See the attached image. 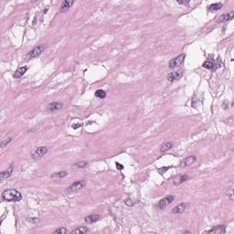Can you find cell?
Masks as SVG:
<instances>
[{
  "label": "cell",
  "instance_id": "29",
  "mask_svg": "<svg viewBox=\"0 0 234 234\" xmlns=\"http://www.w3.org/2000/svg\"><path fill=\"white\" fill-rule=\"evenodd\" d=\"M178 4H180V5H186L187 6L189 4V0H187V1H177Z\"/></svg>",
  "mask_w": 234,
  "mask_h": 234
},
{
  "label": "cell",
  "instance_id": "18",
  "mask_svg": "<svg viewBox=\"0 0 234 234\" xmlns=\"http://www.w3.org/2000/svg\"><path fill=\"white\" fill-rule=\"evenodd\" d=\"M88 232V229L87 227L81 226V227H78L76 229H74L73 230H72V233H79V234H84Z\"/></svg>",
  "mask_w": 234,
  "mask_h": 234
},
{
  "label": "cell",
  "instance_id": "9",
  "mask_svg": "<svg viewBox=\"0 0 234 234\" xmlns=\"http://www.w3.org/2000/svg\"><path fill=\"white\" fill-rule=\"evenodd\" d=\"M63 104L59 102H53L48 105V111L49 112H55V111H59L62 108Z\"/></svg>",
  "mask_w": 234,
  "mask_h": 234
},
{
  "label": "cell",
  "instance_id": "31",
  "mask_svg": "<svg viewBox=\"0 0 234 234\" xmlns=\"http://www.w3.org/2000/svg\"><path fill=\"white\" fill-rule=\"evenodd\" d=\"M115 165H116V168H117L119 170H122V169H123V165H121L120 163H116Z\"/></svg>",
  "mask_w": 234,
  "mask_h": 234
},
{
  "label": "cell",
  "instance_id": "12",
  "mask_svg": "<svg viewBox=\"0 0 234 234\" xmlns=\"http://www.w3.org/2000/svg\"><path fill=\"white\" fill-rule=\"evenodd\" d=\"M13 170H14V165L11 164V165H10V167H9L7 170L3 171V172L1 173V175H0V180L3 181L4 179H6V178L9 177V176L12 175Z\"/></svg>",
  "mask_w": 234,
  "mask_h": 234
},
{
  "label": "cell",
  "instance_id": "11",
  "mask_svg": "<svg viewBox=\"0 0 234 234\" xmlns=\"http://www.w3.org/2000/svg\"><path fill=\"white\" fill-rule=\"evenodd\" d=\"M225 232H226V226H224V225L216 226L213 229L206 231V233H216V234H222Z\"/></svg>",
  "mask_w": 234,
  "mask_h": 234
},
{
  "label": "cell",
  "instance_id": "32",
  "mask_svg": "<svg viewBox=\"0 0 234 234\" xmlns=\"http://www.w3.org/2000/svg\"><path fill=\"white\" fill-rule=\"evenodd\" d=\"M80 126H81L80 123H76V125H72V128H73V129H77V128H79V127H80Z\"/></svg>",
  "mask_w": 234,
  "mask_h": 234
},
{
  "label": "cell",
  "instance_id": "1",
  "mask_svg": "<svg viewBox=\"0 0 234 234\" xmlns=\"http://www.w3.org/2000/svg\"><path fill=\"white\" fill-rule=\"evenodd\" d=\"M2 199L6 201H19L22 199V194L16 189H7L2 193Z\"/></svg>",
  "mask_w": 234,
  "mask_h": 234
},
{
  "label": "cell",
  "instance_id": "4",
  "mask_svg": "<svg viewBox=\"0 0 234 234\" xmlns=\"http://www.w3.org/2000/svg\"><path fill=\"white\" fill-rule=\"evenodd\" d=\"M45 49H46V46H45V45H39V46H38V47L34 48V49L29 53L27 59L30 60V59H32V58H37V57H38L39 55L44 51Z\"/></svg>",
  "mask_w": 234,
  "mask_h": 234
},
{
  "label": "cell",
  "instance_id": "22",
  "mask_svg": "<svg viewBox=\"0 0 234 234\" xmlns=\"http://www.w3.org/2000/svg\"><path fill=\"white\" fill-rule=\"evenodd\" d=\"M95 96L100 99H104L106 97V92L103 90H97L95 92Z\"/></svg>",
  "mask_w": 234,
  "mask_h": 234
},
{
  "label": "cell",
  "instance_id": "23",
  "mask_svg": "<svg viewBox=\"0 0 234 234\" xmlns=\"http://www.w3.org/2000/svg\"><path fill=\"white\" fill-rule=\"evenodd\" d=\"M203 67L206 68V69H208V70H212V69L214 68V64L210 61H205L203 63Z\"/></svg>",
  "mask_w": 234,
  "mask_h": 234
},
{
  "label": "cell",
  "instance_id": "15",
  "mask_svg": "<svg viewBox=\"0 0 234 234\" xmlns=\"http://www.w3.org/2000/svg\"><path fill=\"white\" fill-rule=\"evenodd\" d=\"M187 203H180V204H178L177 206H176V207L172 210V212L173 213H182L185 211V210L187 209Z\"/></svg>",
  "mask_w": 234,
  "mask_h": 234
},
{
  "label": "cell",
  "instance_id": "16",
  "mask_svg": "<svg viewBox=\"0 0 234 234\" xmlns=\"http://www.w3.org/2000/svg\"><path fill=\"white\" fill-rule=\"evenodd\" d=\"M74 4V1H63L61 6V13H66L67 11H69L70 7Z\"/></svg>",
  "mask_w": 234,
  "mask_h": 234
},
{
  "label": "cell",
  "instance_id": "3",
  "mask_svg": "<svg viewBox=\"0 0 234 234\" xmlns=\"http://www.w3.org/2000/svg\"><path fill=\"white\" fill-rule=\"evenodd\" d=\"M185 58H186V55L185 54H180L178 55L177 57L172 59L170 61H169V68L171 69H174L176 67H179L183 64L184 61H185Z\"/></svg>",
  "mask_w": 234,
  "mask_h": 234
},
{
  "label": "cell",
  "instance_id": "21",
  "mask_svg": "<svg viewBox=\"0 0 234 234\" xmlns=\"http://www.w3.org/2000/svg\"><path fill=\"white\" fill-rule=\"evenodd\" d=\"M173 146L172 143L170 142H167V143H165L162 146H161V153H164V152H167L168 150L171 149Z\"/></svg>",
  "mask_w": 234,
  "mask_h": 234
},
{
  "label": "cell",
  "instance_id": "10",
  "mask_svg": "<svg viewBox=\"0 0 234 234\" xmlns=\"http://www.w3.org/2000/svg\"><path fill=\"white\" fill-rule=\"evenodd\" d=\"M197 160V158L193 156H187L186 158H184L181 163H180V167H187V166H190V165H192L193 163H195Z\"/></svg>",
  "mask_w": 234,
  "mask_h": 234
},
{
  "label": "cell",
  "instance_id": "20",
  "mask_svg": "<svg viewBox=\"0 0 234 234\" xmlns=\"http://www.w3.org/2000/svg\"><path fill=\"white\" fill-rule=\"evenodd\" d=\"M67 172L65 171H61V172H57V173H53L50 176L52 178H62V177H65L67 176Z\"/></svg>",
  "mask_w": 234,
  "mask_h": 234
},
{
  "label": "cell",
  "instance_id": "24",
  "mask_svg": "<svg viewBox=\"0 0 234 234\" xmlns=\"http://www.w3.org/2000/svg\"><path fill=\"white\" fill-rule=\"evenodd\" d=\"M87 165H88V162H87V161H80V162H77V163H75V164H74V166L82 168L86 167Z\"/></svg>",
  "mask_w": 234,
  "mask_h": 234
},
{
  "label": "cell",
  "instance_id": "26",
  "mask_svg": "<svg viewBox=\"0 0 234 234\" xmlns=\"http://www.w3.org/2000/svg\"><path fill=\"white\" fill-rule=\"evenodd\" d=\"M68 232V230L65 229V228H60V229H58V230H56L54 231V233L55 234H57V233H60V234H65V233H67Z\"/></svg>",
  "mask_w": 234,
  "mask_h": 234
},
{
  "label": "cell",
  "instance_id": "27",
  "mask_svg": "<svg viewBox=\"0 0 234 234\" xmlns=\"http://www.w3.org/2000/svg\"><path fill=\"white\" fill-rule=\"evenodd\" d=\"M171 168V167H164V168H159L158 169V173L159 174H161V175H163L165 172L166 171H168V169H170Z\"/></svg>",
  "mask_w": 234,
  "mask_h": 234
},
{
  "label": "cell",
  "instance_id": "17",
  "mask_svg": "<svg viewBox=\"0 0 234 234\" xmlns=\"http://www.w3.org/2000/svg\"><path fill=\"white\" fill-rule=\"evenodd\" d=\"M27 66H22V67H19L18 70L16 71V72L14 73V77L15 78H20V77H22L25 73H26V72L27 71Z\"/></svg>",
  "mask_w": 234,
  "mask_h": 234
},
{
  "label": "cell",
  "instance_id": "7",
  "mask_svg": "<svg viewBox=\"0 0 234 234\" xmlns=\"http://www.w3.org/2000/svg\"><path fill=\"white\" fill-rule=\"evenodd\" d=\"M184 74V72L183 71H177V72H171L168 74V80L170 81H176V80H180L182 78Z\"/></svg>",
  "mask_w": 234,
  "mask_h": 234
},
{
  "label": "cell",
  "instance_id": "2",
  "mask_svg": "<svg viewBox=\"0 0 234 234\" xmlns=\"http://www.w3.org/2000/svg\"><path fill=\"white\" fill-rule=\"evenodd\" d=\"M85 185H86V182L84 180L75 181L68 187L67 191L69 192V193H72V192H78V191H80L83 188L85 187Z\"/></svg>",
  "mask_w": 234,
  "mask_h": 234
},
{
  "label": "cell",
  "instance_id": "30",
  "mask_svg": "<svg viewBox=\"0 0 234 234\" xmlns=\"http://www.w3.org/2000/svg\"><path fill=\"white\" fill-rule=\"evenodd\" d=\"M29 221H30V222H34V223L39 222V219H38V218H29Z\"/></svg>",
  "mask_w": 234,
  "mask_h": 234
},
{
  "label": "cell",
  "instance_id": "5",
  "mask_svg": "<svg viewBox=\"0 0 234 234\" xmlns=\"http://www.w3.org/2000/svg\"><path fill=\"white\" fill-rule=\"evenodd\" d=\"M48 151H49V149H48L47 146H39V147H38L36 149V151L33 153L32 157L35 160H38L40 158H42L48 153Z\"/></svg>",
  "mask_w": 234,
  "mask_h": 234
},
{
  "label": "cell",
  "instance_id": "14",
  "mask_svg": "<svg viewBox=\"0 0 234 234\" xmlns=\"http://www.w3.org/2000/svg\"><path fill=\"white\" fill-rule=\"evenodd\" d=\"M100 219V216L98 214H92V215H89L87 217H85L84 221L86 223H89V224H92V223H94L96 221H98Z\"/></svg>",
  "mask_w": 234,
  "mask_h": 234
},
{
  "label": "cell",
  "instance_id": "6",
  "mask_svg": "<svg viewBox=\"0 0 234 234\" xmlns=\"http://www.w3.org/2000/svg\"><path fill=\"white\" fill-rule=\"evenodd\" d=\"M174 199H175V197H174L173 195H169V196H168V197H166V198H164L163 199H161V200L157 203L156 208L159 209V210H163V209L166 208L168 204H170L171 202H173Z\"/></svg>",
  "mask_w": 234,
  "mask_h": 234
},
{
  "label": "cell",
  "instance_id": "19",
  "mask_svg": "<svg viewBox=\"0 0 234 234\" xmlns=\"http://www.w3.org/2000/svg\"><path fill=\"white\" fill-rule=\"evenodd\" d=\"M222 7V4L221 3H216V4H212L209 7V11L210 12H216L218 10H219Z\"/></svg>",
  "mask_w": 234,
  "mask_h": 234
},
{
  "label": "cell",
  "instance_id": "28",
  "mask_svg": "<svg viewBox=\"0 0 234 234\" xmlns=\"http://www.w3.org/2000/svg\"><path fill=\"white\" fill-rule=\"evenodd\" d=\"M12 141V138L11 137H9V138H7V140H5V141H3L2 143H1V147L3 148V147H5L6 146V145H8L10 142Z\"/></svg>",
  "mask_w": 234,
  "mask_h": 234
},
{
  "label": "cell",
  "instance_id": "8",
  "mask_svg": "<svg viewBox=\"0 0 234 234\" xmlns=\"http://www.w3.org/2000/svg\"><path fill=\"white\" fill-rule=\"evenodd\" d=\"M189 176L187 175H177L173 178L174 185H179L181 183H184L185 181L188 180Z\"/></svg>",
  "mask_w": 234,
  "mask_h": 234
},
{
  "label": "cell",
  "instance_id": "13",
  "mask_svg": "<svg viewBox=\"0 0 234 234\" xmlns=\"http://www.w3.org/2000/svg\"><path fill=\"white\" fill-rule=\"evenodd\" d=\"M232 18H233V12H230L229 14H223V15H221L217 19V22L218 23H225V22H228L229 20L232 19Z\"/></svg>",
  "mask_w": 234,
  "mask_h": 234
},
{
  "label": "cell",
  "instance_id": "25",
  "mask_svg": "<svg viewBox=\"0 0 234 234\" xmlns=\"http://www.w3.org/2000/svg\"><path fill=\"white\" fill-rule=\"evenodd\" d=\"M227 196H228L231 200H233V199H234L233 197H234V196H233V187H230L227 190Z\"/></svg>",
  "mask_w": 234,
  "mask_h": 234
}]
</instances>
